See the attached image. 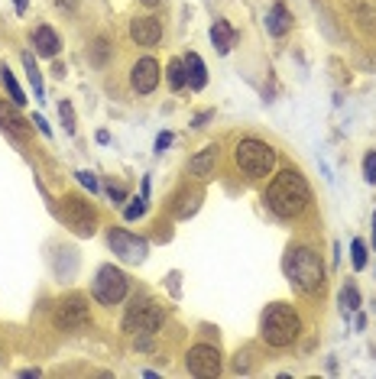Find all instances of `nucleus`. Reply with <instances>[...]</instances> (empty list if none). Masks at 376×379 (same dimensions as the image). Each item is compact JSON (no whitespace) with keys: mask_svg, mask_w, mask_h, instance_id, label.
Returning <instances> with one entry per match:
<instances>
[{"mask_svg":"<svg viewBox=\"0 0 376 379\" xmlns=\"http://www.w3.org/2000/svg\"><path fill=\"white\" fill-rule=\"evenodd\" d=\"M312 201V188L301 179L299 169H282L273 175V182L266 188V208L276 218H299Z\"/></svg>","mask_w":376,"mask_h":379,"instance_id":"obj_1","label":"nucleus"},{"mask_svg":"<svg viewBox=\"0 0 376 379\" xmlns=\"http://www.w3.org/2000/svg\"><path fill=\"white\" fill-rule=\"evenodd\" d=\"M260 334H263V341L269 343V347H279V350H282V347H292V343L299 341L301 321H299V315L292 311V305L276 302V305H269L263 311Z\"/></svg>","mask_w":376,"mask_h":379,"instance_id":"obj_2","label":"nucleus"},{"mask_svg":"<svg viewBox=\"0 0 376 379\" xmlns=\"http://www.w3.org/2000/svg\"><path fill=\"white\" fill-rule=\"evenodd\" d=\"M286 272L292 285L305 295H314L325 289V263L321 257L308 250V246H295L292 253H288V263H286Z\"/></svg>","mask_w":376,"mask_h":379,"instance_id":"obj_3","label":"nucleus"},{"mask_svg":"<svg viewBox=\"0 0 376 379\" xmlns=\"http://www.w3.org/2000/svg\"><path fill=\"white\" fill-rule=\"evenodd\" d=\"M234 159H237L240 172H247L250 179H266L276 169V149L263 140H240L234 149Z\"/></svg>","mask_w":376,"mask_h":379,"instance_id":"obj_4","label":"nucleus"},{"mask_svg":"<svg viewBox=\"0 0 376 379\" xmlns=\"http://www.w3.org/2000/svg\"><path fill=\"white\" fill-rule=\"evenodd\" d=\"M165 311L156 302H143V305H133L124 315V330L126 334H139V337H152L156 330L163 328Z\"/></svg>","mask_w":376,"mask_h":379,"instance_id":"obj_5","label":"nucleus"},{"mask_svg":"<svg viewBox=\"0 0 376 379\" xmlns=\"http://www.w3.org/2000/svg\"><path fill=\"white\" fill-rule=\"evenodd\" d=\"M94 298H98L100 305H120L126 298V276L117 266H100L98 276H94Z\"/></svg>","mask_w":376,"mask_h":379,"instance_id":"obj_6","label":"nucleus"},{"mask_svg":"<svg viewBox=\"0 0 376 379\" xmlns=\"http://www.w3.org/2000/svg\"><path fill=\"white\" fill-rule=\"evenodd\" d=\"M62 220L78 233V237H91L94 227H98V214H94V208H91L85 198H75V195L62 198Z\"/></svg>","mask_w":376,"mask_h":379,"instance_id":"obj_7","label":"nucleus"},{"mask_svg":"<svg viewBox=\"0 0 376 379\" xmlns=\"http://www.w3.org/2000/svg\"><path fill=\"white\" fill-rule=\"evenodd\" d=\"M185 367H188L191 376H201V379L221 376V354H217V347L198 343V347H191V350H188Z\"/></svg>","mask_w":376,"mask_h":379,"instance_id":"obj_8","label":"nucleus"},{"mask_svg":"<svg viewBox=\"0 0 376 379\" xmlns=\"http://www.w3.org/2000/svg\"><path fill=\"white\" fill-rule=\"evenodd\" d=\"M91 318L88 311V302H85V295H72V298H65L62 305H59V311H55V328L59 330H78L85 328Z\"/></svg>","mask_w":376,"mask_h":379,"instance_id":"obj_9","label":"nucleus"},{"mask_svg":"<svg viewBox=\"0 0 376 379\" xmlns=\"http://www.w3.org/2000/svg\"><path fill=\"white\" fill-rule=\"evenodd\" d=\"M107 244H111V250L124 259V263H143L146 253H150V246H146L143 237H133V233H126V231H111Z\"/></svg>","mask_w":376,"mask_h":379,"instance_id":"obj_10","label":"nucleus"},{"mask_svg":"<svg viewBox=\"0 0 376 379\" xmlns=\"http://www.w3.org/2000/svg\"><path fill=\"white\" fill-rule=\"evenodd\" d=\"M130 85H133L137 94H152L156 85H159V62L150 59V55L139 59L137 65H133V72H130Z\"/></svg>","mask_w":376,"mask_h":379,"instance_id":"obj_11","label":"nucleus"},{"mask_svg":"<svg viewBox=\"0 0 376 379\" xmlns=\"http://www.w3.org/2000/svg\"><path fill=\"white\" fill-rule=\"evenodd\" d=\"M130 39H133L137 46H156V42L163 39V23H159L156 16H137V20L130 23Z\"/></svg>","mask_w":376,"mask_h":379,"instance_id":"obj_12","label":"nucleus"},{"mask_svg":"<svg viewBox=\"0 0 376 379\" xmlns=\"http://www.w3.org/2000/svg\"><path fill=\"white\" fill-rule=\"evenodd\" d=\"M0 127H3L13 140H20V143H23L26 133H29V127H26V120L16 114V104H13V101H10V104H7V101H0Z\"/></svg>","mask_w":376,"mask_h":379,"instance_id":"obj_13","label":"nucleus"},{"mask_svg":"<svg viewBox=\"0 0 376 379\" xmlns=\"http://www.w3.org/2000/svg\"><path fill=\"white\" fill-rule=\"evenodd\" d=\"M33 46H36L39 55L55 59V55H59V49H62V36H59L52 26H36V33H33Z\"/></svg>","mask_w":376,"mask_h":379,"instance_id":"obj_14","label":"nucleus"},{"mask_svg":"<svg viewBox=\"0 0 376 379\" xmlns=\"http://www.w3.org/2000/svg\"><path fill=\"white\" fill-rule=\"evenodd\" d=\"M214 166H217V146H204L198 156L188 159V172H191L195 179H201V182L214 175Z\"/></svg>","mask_w":376,"mask_h":379,"instance_id":"obj_15","label":"nucleus"},{"mask_svg":"<svg viewBox=\"0 0 376 379\" xmlns=\"http://www.w3.org/2000/svg\"><path fill=\"white\" fill-rule=\"evenodd\" d=\"M266 26H269L273 36H286L288 29H292V13H288V7L282 3V0L273 3V10H269V16H266Z\"/></svg>","mask_w":376,"mask_h":379,"instance_id":"obj_16","label":"nucleus"},{"mask_svg":"<svg viewBox=\"0 0 376 379\" xmlns=\"http://www.w3.org/2000/svg\"><path fill=\"white\" fill-rule=\"evenodd\" d=\"M211 42L217 46V52H221V55H227V52L234 49V42H237V33H234V26L227 23V20H214V26H211Z\"/></svg>","mask_w":376,"mask_h":379,"instance_id":"obj_17","label":"nucleus"},{"mask_svg":"<svg viewBox=\"0 0 376 379\" xmlns=\"http://www.w3.org/2000/svg\"><path fill=\"white\" fill-rule=\"evenodd\" d=\"M185 68H188V85L195 88V91H201V88L208 85V68H204L198 52H188L185 55Z\"/></svg>","mask_w":376,"mask_h":379,"instance_id":"obj_18","label":"nucleus"},{"mask_svg":"<svg viewBox=\"0 0 376 379\" xmlns=\"http://www.w3.org/2000/svg\"><path fill=\"white\" fill-rule=\"evenodd\" d=\"M198 208H201V188H188V192H182V195L176 198V218L178 220L191 218Z\"/></svg>","mask_w":376,"mask_h":379,"instance_id":"obj_19","label":"nucleus"},{"mask_svg":"<svg viewBox=\"0 0 376 379\" xmlns=\"http://www.w3.org/2000/svg\"><path fill=\"white\" fill-rule=\"evenodd\" d=\"M0 85L7 88V94H10V101L16 104V107H23V104H26V98H23V88L16 85V78H13L10 65H0Z\"/></svg>","mask_w":376,"mask_h":379,"instance_id":"obj_20","label":"nucleus"},{"mask_svg":"<svg viewBox=\"0 0 376 379\" xmlns=\"http://www.w3.org/2000/svg\"><path fill=\"white\" fill-rule=\"evenodd\" d=\"M165 78H169V88L172 91H182L188 85V68H185V59H172L169 68H165Z\"/></svg>","mask_w":376,"mask_h":379,"instance_id":"obj_21","label":"nucleus"},{"mask_svg":"<svg viewBox=\"0 0 376 379\" xmlns=\"http://www.w3.org/2000/svg\"><path fill=\"white\" fill-rule=\"evenodd\" d=\"M23 68H26V75H29V81H33V91H36V98H42V75H39L36 62H33V55H29V52H23Z\"/></svg>","mask_w":376,"mask_h":379,"instance_id":"obj_22","label":"nucleus"},{"mask_svg":"<svg viewBox=\"0 0 376 379\" xmlns=\"http://www.w3.org/2000/svg\"><path fill=\"white\" fill-rule=\"evenodd\" d=\"M351 253H353V270H364L366 266V244L360 240V237L351 244Z\"/></svg>","mask_w":376,"mask_h":379,"instance_id":"obj_23","label":"nucleus"},{"mask_svg":"<svg viewBox=\"0 0 376 379\" xmlns=\"http://www.w3.org/2000/svg\"><path fill=\"white\" fill-rule=\"evenodd\" d=\"M59 110H62L65 133H75V110H72V104H68V101H62V104H59Z\"/></svg>","mask_w":376,"mask_h":379,"instance_id":"obj_24","label":"nucleus"},{"mask_svg":"<svg viewBox=\"0 0 376 379\" xmlns=\"http://www.w3.org/2000/svg\"><path fill=\"white\" fill-rule=\"evenodd\" d=\"M340 302L347 308H360V292H357V285L353 282H347V289L340 292Z\"/></svg>","mask_w":376,"mask_h":379,"instance_id":"obj_25","label":"nucleus"},{"mask_svg":"<svg viewBox=\"0 0 376 379\" xmlns=\"http://www.w3.org/2000/svg\"><path fill=\"white\" fill-rule=\"evenodd\" d=\"M143 214H146V198H137L133 205H126V208H124L126 220H137V218H143Z\"/></svg>","mask_w":376,"mask_h":379,"instance_id":"obj_26","label":"nucleus"},{"mask_svg":"<svg viewBox=\"0 0 376 379\" xmlns=\"http://www.w3.org/2000/svg\"><path fill=\"white\" fill-rule=\"evenodd\" d=\"M364 179L370 185H376V153H366L364 156Z\"/></svg>","mask_w":376,"mask_h":379,"instance_id":"obj_27","label":"nucleus"},{"mask_svg":"<svg viewBox=\"0 0 376 379\" xmlns=\"http://www.w3.org/2000/svg\"><path fill=\"white\" fill-rule=\"evenodd\" d=\"M360 26H366V29H373L376 26V10L373 7H370V10H366V7L360 10Z\"/></svg>","mask_w":376,"mask_h":379,"instance_id":"obj_28","label":"nucleus"},{"mask_svg":"<svg viewBox=\"0 0 376 379\" xmlns=\"http://www.w3.org/2000/svg\"><path fill=\"white\" fill-rule=\"evenodd\" d=\"M78 182L85 185V188H88V192H98V179H94V175H91V172H78Z\"/></svg>","mask_w":376,"mask_h":379,"instance_id":"obj_29","label":"nucleus"},{"mask_svg":"<svg viewBox=\"0 0 376 379\" xmlns=\"http://www.w3.org/2000/svg\"><path fill=\"white\" fill-rule=\"evenodd\" d=\"M104 59H107V42L98 39V42H94V62H104Z\"/></svg>","mask_w":376,"mask_h":379,"instance_id":"obj_30","label":"nucleus"},{"mask_svg":"<svg viewBox=\"0 0 376 379\" xmlns=\"http://www.w3.org/2000/svg\"><path fill=\"white\" fill-rule=\"evenodd\" d=\"M33 123H36V130H39V133H42V136H52V130H49V123L42 120V114H33Z\"/></svg>","mask_w":376,"mask_h":379,"instance_id":"obj_31","label":"nucleus"},{"mask_svg":"<svg viewBox=\"0 0 376 379\" xmlns=\"http://www.w3.org/2000/svg\"><path fill=\"white\" fill-rule=\"evenodd\" d=\"M169 143H172V133H159V136H156V153L169 149Z\"/></svg>","mask_w":376,"mask_h":379,"instance_id":"obj_32","label":"nucleus"},{"mask_svg":"<svg viewBox=\"0 0 376 379\" xmlns=\"http://www.w3.org/2000/svg\"><path fill=\"white\" fill-rule=\"evenodd\" d=\"M107 192H111V198H113V201H124V198H126V192L120 188V185H111Z\"/></svg>","mask_w":376,"mask_h":379,"instance_id":"obj_33","label":"nucleus"},{"mask_svg":"<svg viewBox=\"0 0 376 379\" xmlns=\"http://www.w3.org/2000/svg\"><path fill=\"white\" fill-rule=\"evenodd\" d=\"M55 3H59V7H65V10H75V7H78V0H55Z\"/></svg>","mask_w":376,"mask_h":379,"instance_id":"obj_34","label":"nucleus"},{"mask_svg":"<svg viewBox=\"0 0 376 379\" xmlns=\"http://www.w3.org/2000/svg\"><path fill=\"white\" fill-rule=\"evenodd\" d=\"M26 3H29V0H13V7H16V13H26Z\"/></svg>","mask_w":376,"mask_h":379,"instance_id":"obj_35","label":"nucleus"},{"mask_svg":"<svg viewBox=\"0 0 376 379\" xmlns=\"http://www.w3.org/2000/svg\"><path fill=\"white\" fill-rule=\"evenodd\" d=\"M139 3H143V7H156L159 0H139Z\"/></svg>","mask_w":376,"mask_h":379,"instance_id":"obj_36","label":"nucleus"},{"mask_svg":"<svg viewBox=\"0 0 376 379\" xmlns=\"http://www.w3.org/2000/svg\"><path fill=\"white\" fill-rule=\"evenodd\" d=\"M373 246H376V214H373Z\"/></svg>","mask_w":376,"mask_h":379,"instance_id":"obj_37","label":"nucleus"}]
</instances>
